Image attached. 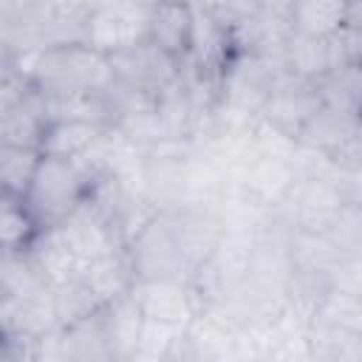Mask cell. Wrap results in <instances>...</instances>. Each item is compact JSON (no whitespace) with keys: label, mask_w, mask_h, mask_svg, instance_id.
Returning <instances> with one entry per match:
<instances>
[{"label":"cell","mask_w":362,"mask_h":362,"mask_svg":"<svg viewBox=\"0 0 362 362\" xmlns=\"http://www.w3.org/2000/svg\"><path fill=\"white\" fill-rule=\"evenodd\" d=\"M99 173L102 170H93L90 164L76 161V158L40 156L34 178L23 195L40 229H48L65 221L90 195Z\"/></svg>","instance_id":"6da1fadb"},{"label":"cell","mask_w":362,"mask_h":362,"mask_svg":"<svg viewBox=\"0 0 362 362\" xmlns=\"http://www.w3.org/2000/svg\"><path fill=\"white\" fill-rule=\"evenodd\" d=\"M147 8L139 0H96L82 20V42L107 57L144 42Z\"/></svg>","instance_id":"7a4b0ae2"},{"label":"cell","mask_w":362,"mask_h":362,"mask_svg":"<svg viewBox=\"0 0 362 362\" xmlns=\"http://www.w3.org/2000/svg\"><path fill=\"white\" fill-rule=\"evenodd\" d=\"M195 288L181 277H139L130 286V297L144 320L167 325H189L198 314Z\"/></svg>","instance_id":"3957f363"},{"label":"cell","mask_w":362,"mask_h":362,"mask_svg":"<svg viewBox=\"0 0 362 362\" xmlns=\"http://www.w3.org/2000/svg\"><path fill=\"white\" fill-rule=\"evenodd\" d=\"M195 28V8L189 0H156L147 8V42L184 65Z\"/></svg>","instance_id":"277c9868"},{"label":"cell","mask_w":362,"mask_h":362,"mask_svg":"<svg viewBox=\"0 0 362 362\" xmlns=\"http://www.w3.org/2000/svg\"><path fill=\"white\" fill-rule=\"evenodd\" d=\"M113 124L96 122V119H79V116H59L45 119V127L40 133L37 150L42 156H59V158H88L102 144L105 133Z\"/></svg>","instance_id":"5b68a950"},{"label":"cell","mask_w":362,"mask_h":362,"mask_svg":"<svg viewBox=\"0 0 362 362\" xmlns=\"http://www.w3.org/2000/svg\"><path fill=\"white\" fill-rule=\"evenodd\" d=\"M286 25L297 37L328 40L345 25H359L356 0H294L286 14Z\"/></svg>","instance_id":"8992f818"},{"label":"cell","mask_w":362,"mask_h":362,"mask_svg":"<svg viewBox=\"0 0 362 362\" xmlns=\"http://www.w3.org/2000/svg\"><path fill=\"white\" fill-rule=\"evenodd\" d=\"M25 252H28L37 274L42 277V283L51 288L68 286V283L82 277L85 260L74 252V246L65 240V235L57 226L40 229V235L34 238V243Z\"/></svg>","instance_id":"52a82bcc"},{"label":"cell","mask_w":362,"mask_h":362,"mask_svg":"<svg viewBox=\"0 0 362 362\" xmlns=\"http://www.w3.org/2000/svg\"><path fill=\"white\" fill-rule=\"evenodd\" d=\"M79 280L93 291V297L102 305L124 297L130 291V286L136 283V272H133V260H130L127 246H116V249L88 260Z\"/></svg>","instance_id":"ba28073f"},{"label":"cell","mask_w":362,"mask_h":362,"mask_svg":"<svg viewBox=\"0 0 362 362\" xmlns=\"http://www.w3.org/2000/svg\"><path fill=\"white\" fill-rule=\"evenodd\" d=\"M40 235V223L31 215L23 195L0 192V252H25Z\"/></svg>","instance_id":"9c48e42d"},{"label":"cell","mask_w":362,"mask_h":362,"mask_svg":"<svg viewBox=\"0 0 362 362\" xmlns=\"http://www.w3.org/2000/svg\"><path fill=\"white\" fill-rule=\"evenodd\" d=\"M40 156L42 153L37 147L3 141L0 144V189L11 195H25L34 178V170L40 164Z\"/></svg>","instance_id":"30bf717a"}]
</instances>
